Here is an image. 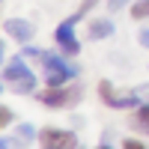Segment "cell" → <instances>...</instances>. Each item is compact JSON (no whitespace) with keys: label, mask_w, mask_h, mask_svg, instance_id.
<instances>
[{"label":"cell","mask_w":149,"mask_h":149,"mask_svg":"<svg viewBox=\"0 0 149 149\" xmlns=\"http://www.w3.org/2000/svg\"><path fill=\"white\" fill-rule=\"evenodd\" d=\"M42 66H45V81H48V86H63L69 78L78 74V69H74V66L63 63V60H60L57 54H51V51L42 54Z\"/></svg>","instance_id":"1"},{"label":"cell","mask_w":149,"mask_h":149,"mask_svg":"<svg viewBox=\"0 0 149 149\" xmlns=\"http://www.w3.org/2000/svg\"><path fill=\"white\" fill-rule=\"evenodd\" d=\"M3 81L9 90H15V93H33V86H36V78H33V72L21 63V60H12V63L3 69Z\"/></svg>","instance_id":"2"},{"label":"cell","mask_w":149,"mask_h":149,"mask_svg":"<svg viewBox=\"0 0 149 149\" xmlns=\"http://www.w3.org/2000/svg\"><path fill=\"white\" fill-rule=\"evenodd\" d=\"M86 9H90V6L84 3V6L72 15V18H66V21L57 27V42L63 45V51H66V54H78V48H81V45H78V39H74V24L84 18V12H86Z\"/></svg>","instance_id":"3"},{"label":"cell","mask_w":149,"mask_h":149,"mask_svg":"<svg viewBox=\"0 0 149 149\" xmlns=\"http://www.w3.org/2000/svg\"><path fill=\"white\" fill-rule=\"evenodd\" d=\"M81 98V90L78 86H72V90H63V86H51V90H45L39 95V102L45 107H66V104H74Z\"/></svg>","instance_id":"4"},{"label":"cell","mask_w":149,"mask_h":149,"mask_svg":"<svg viewBox=\"0 0 149 149\" xmlns=\"http://www.w3.org/2000/svg\"><path fill=\"white\" fill-rule=\"evenodd\" d=\"M39 140H42L45 149H74V146H78V137H74V134L57 131V128H45L39 134Z\"/></svg>","instance_id":"5"},{"label":"cell","mask_w":149,"mask_h":149,"mask_svg":"<svg viewBox=\"0 0 149 149\" xmlns=\"http://www.w3.org/2000/svg\"><path fill=\"white\" fill-rule=\"evenodd\" d=\"M3 30L12 36V39H18V42H27V39H33V24L30 21H21V18H9L6 24H3Z\"/></svg>","instance_id":"6"},{"label":"cell","mask_w":149,"mask_h":149,"mask_svg":"<svg viewBox=\"0 0 149 149\" xmlns=\"http://www.w3.org/2000/svg\"><path fill=\"white\" fill-rule=\"evenodd\" d=\"M86 33H90V39H107V36L113 33V24H110V21H104V18H102V21H93Z\"/></svg>","instance_id":"7"},{"label":"cell","mask_w":149,"mask_h":149,"mask_svg":"<svg viewBox=\"0 0 149 149\" xmlns=\"http://www.w3.org/2000/svg\"><path fill=\"white\" fill-rule=\"evenodd\" d=\"M98 95L104 98V104H107V107H113V104H116V95H113V86H110V81H102V84H98Z\"/></svg>","instance_id":"8"},{"label":"cell","mask_w":149,"mask_h":149,"mask_svg":"<svg viewBox=\"0 0 149 149\" xmlns=\"http://www.w3.org/2000/svg\"><path fill=\"white\" fill-rule=\"evenodd\" d=\"M134 125H137V128H146V131H149V104H143V107L137 110V116H134Z\"/></svg>","instance_id":"9"},{"label":"cell","mask_w":149,"mask_h":149,"mask_svg":"<svg viewBox=\"0 0 149 149\" xmlns=\"http://www.w3.org/2000/svg\"><path fill=\"white\" fill-rule=\"evenodd\" d=\"M131 18H149V0H140L137 6H131Z\"/></svg>","instance_id":"10"},{"label":"cell","mask_w":149,"mask_h":149,"mask_svg":"<svg viewBox=\"0 0 149 149\" xmlns=\"http://www.w3.org/2000/svg\"><path fill=\"white\" fill-rule=\"evenodd\" d=\"M33 137H36L33 125H18V140H21V143H30Z\"/></svg>","instance_id":"11"},{"label":"cell","mask_w":149,"mask_h":149,"mask_svg":"<svg viewBox=\"0 0 149 149\" xmlns=\"http://www.w3.org/2000/svg\"><path fill=\"white\" fill-rule=\"evenodd\" d=\"M9 122H12V110L3 107V110H0V125H9Z\"/></svg>","instance_id":"12"},{"label":"cell","mask_w":149,"mask_h":149,"mask_svg":"<svg viewBox=\"0 0 149 149\" xmlns=\"http://www.w3.org/2000/svg\"><path fill=\"white\" fill-rule=\"evenodd\" d=\"M122 146H125V149H146L140 140H125V143H122Z\"/></svg>","instance_id":"13"},{"label":"cell","mask_w":149,"mask_h":149,"mask_svg":"<svg viewBox=\"0 0 149 149\" xmlns=\"http://www.w3.org/2000/svg\"><path fill=\"white\" fill-rule=\"evenodd\" d=\"M140 45H143V48H149V27H146V30H140Z\"/></svg>","instance_id":"14"},{"label":"cell","mask_w":149,"mask_h":149,"mask_svg":"<svg viewBox=\"0 0 149 149\" xmlns=\"http://www.w3.org/2000/svg\"><path fill=\"white\" fill-rule=\"evenodd\" d=\"M128 0H110V9H119V6H125Z\"/></svg>","instance_id":"15"},{"label":"cell","mask_w":149,"mask_h":149,"mask_svg":"<svg viewBox=\"0 0 149 149\" xmlns=\"http://www.w3.org/2000/svg\"><path fill=\"white\" fill-rule=\"evenodd\" d=\"M137 95H140V98H149V86H140V90H137Z\"/></svg>","instance_id":"16"}]
</instances>
